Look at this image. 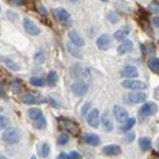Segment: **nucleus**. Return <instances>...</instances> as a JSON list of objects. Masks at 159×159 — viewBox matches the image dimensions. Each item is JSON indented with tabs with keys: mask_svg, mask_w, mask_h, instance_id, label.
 I'll list each match as a JSON object with an SVG mask.
<instances>
[{
	"mask_svg": "<svg viewBox=\"0 0 159 159\" xmlns=\"http://www.w3.org/2000/svg\"><path fill=\"white\" fill-rule=\"evenodd\" d=\"M57 159H69V154H66V153H60Z\"/></svg>",
	"mask_w": 159,
	"mask_h": 159,
	"instance_id": "obj_41",
	"label": "nucleus"
},
{
	"mask_svg": "<svg viewBox=\"0 0 159 159\" xmlns=\"http://www.w3.org/2000/svg\"><path fill=\"white\" fill-rule=\"evenodd\" d=\"M135 124H136V119L135 118H129L124 122V125L121 126V130L122 131H129V130H131L135 126Z\"/></svg>",
	"mask_w": 159,
	"mask_h": 159,
	"instance_id": "obj_23",
	"label": "nucleus"
},
{
	"mask_svg": "<svg viewBox=\"0 0 159 159\" xmlns=\"http://www.w3.org/2000/svg\"><path fill=\"white\" fill-rule=\"evenodd\" d=\"M151 146H152L151 139H148V137H142V139H139V147H141V149H142L143 152L148 151V149L151 148Z\"/></svg>",
	"mask_w": 159,
	"mask_h": 159,
	"instance_id": "obj_21",
	"label": "nucleus"
},
{
	"mask_svg": "<svg viewBox=\"0 0 159 159\" xmlns=\"http://www.w3.org/2000/svg\"><path fill=\"white\" fill-rule=\"evenodd\" d=\"M69 38H70V42H71L75 47H77V48H81V47L84 45L83 38L80 36L76 31H70V32H69Z\"/></svg>",
	"mask_w": 159,
	"mask_h": 159,
	"instance_id": "obj_13",
	"label": "nucleus"
},
{
	"mask_svg": "<svg viewBox=\"0 0 159 159\" xmlns=\"http://www.w3.org/2000/svg\"><path fill=\"white\" fill-rule=\"evenodd\" d=\"M45 126H47V120H45V118H43V116L40 119L36 120V122H34V127L38 129V130L45 129Z\"/></svg>",
	"mask_w": 159,
	"mask_h": 159,
	"instance_id": "obj_30",
	"label": "nucleus"
},
{
	"mask_svg": "<svg viewBox=\"0 0 159 159\" xmlns=\"http://www.w3.org/2000/svg\"><path fill=\"white\" fill-rule=\"evenodd\" d=\"M148 67L153 72H159V59L158 58H152L148 61Z\"/></svg>",
	"mask_w": 159,
	"mask_h": 159,
	"instance_id": "obj_25",
	"label": "nucleus"
},
{
	"mask_svg": "<svg viewBox=\"0 0 159 159\" xmlns=\"http://www.w3.org/2000/svg\"><path fill=\"white\" fill-rule=\"evenodd\" d=\"M127 34H129V27H126L125 30L122 28V30L116 31V32L114 33V38L116 40H120V42H124L125 38L127 37Z\"/></svg>",
	"mask_w": 159,
	"mask_h": 159,
	"instance_id": "obj_20",
	"label": "nucleus"
},
{
	"mask_svg": "<svg viewBox=\"0 0 159 159\" xmlns=\"http://www.w3.org/2000/svg\"><path fill=\"white\" fill-rule=\"evenodd\" d=\"M61 127H62L65 131H67V132H70V134H72V135H77L80 132L79 126H77L74 121H71V120H69V119H61Z\"/></svg>",
	"mask_w": 159,
	"mask_h": 159,
	"instance_id": "obj_7",
	"label": "nucleus"
},
{
	"mask_svg": "<svg viewBox=\"0 0 159 159\" xmlns=\"http://www.w3.org/2000/svg\"><path fill=\"white\" fill-rule=\"evenodd\" d=\"M71 75L76 79H79V81H82L84 79H88L91 75V71L87 66L81 65V64H76L71 67Z\"/></svg>",
	"mask_w": 159,
	"mask_h": 159,
	"instance_id": "obj_1",
	"label": "nucleus"
},
{
	"mask_svg": "<svg viewBox=\"0 0 159 159\" xmlns=\"http://www.w3.org/2000/svg\"><path fill=\"white\" fill-rule=\"evenodd\" d=\"M38 10H39L40 14H43V15H47V9H45L44 6H42V5H38Z\"/></svg>",
	"mask_w": 159,
	"mask_h": 159,
	"instance_id": "obj_40",
	"label": "nucleus"
},
{
	"mask_svg": "<svg viewBox=\"0 0 159 159\" xmlns=\"http://www.w3.org/2000/svg\"><path fill=\"white\" fill-rule=\"evenodd\" d=\"M71 91H72V93H74L75 96L82 97V96H84V94L87 93L88 86H87L83 81H76V82H74V83L71 84Z\"/></svg>",
	"mask_w": 159,
	"mask_h": 159,
	"instance_id": "obj_5",
	"label": "nucleus"
},
{
	"mask_svg": "<svg viewBox=\"0 0 159 159\" xmlns=\"http://www.w3.org/2000/svg\"><path fill=\"white\" fill-rule=\"evenodd\" d=\"M30 82H31V84L37 86V87H43L45 84V80L40 79V77H32L30 80Z\"/></svg>",
	"mask_w": 159,
	"mask_h": 159,
	"instance_id": "obj_29",
	"label": "nucleus"
},
{
	"mask_svg": "<svg viewBox=\"0 0 159 159\" xmlns=\"http://www.w3.org/2000/svg\"><path fill=\"white\" fill-rule=\"evenodd\" d=\"M31 159H38V158H37L36 156H32V157H31Z\"/></svg>",
	"mask_w": 159,
	"mask_h": 159,
	"instance_id": "obj_45",
	"label": "nucleus"
},
{
	"mask_svg": "<svg viewBox=\"0 0 159 159\" xmlns=\"http://www.w3.org/2000/svg\"><path fill=\"white\" fill-rule=\"evenodd\" d=\"M1 110H2V108H0V111H1Z\"/></svg>",
	"mask_w": 159,
	"mask_h": 159,
	"instance_id": "obj_48",
	"label": "nucleus"
},
{
	"mask_svg": "<svg viewBox=\"0 0 159 159\" xmlns=\"http://www.w3.org/2000/svg\"><path fill=\"white\" fill-rule=\"evenodd\" d=\"M7 125H9V120H7V118L0 115V130H1V129H5Z\"/></svg>",
	"mask_w": 159,
	"mask_h": 159,
	"instance_id": "obj_34",
	"label": "nucleus"
},
{
	"mask_svg": "<svg viewBox=\"0 0 159 159\" xmlns=\"http://www.w3.org/2000/svg\"><path fill=\"white\" fill-rule=\"evenodd\" d=\"M37 100H38L37 97L34 94H32V93H26L22 97V102L25 104H33V103H37Z\"/></svg>",
	"mask_w": 159,
	"mask_h": 159,
	"instance_id": "obj_24",
	"label": "nucleus"
},
{
	"mask_svg": "<svg viewBox=\"0 0 159 159\" xmlns=\"http://www.w3.org/2000/svg\"><path fill=\"white\" fill-rule=\"evenodd\" d=\"M44 59H45V57H44V53H43L42 50H39V52L34 55V60H36L37 64H42V62L44 61Z\"/></svg>",
	"mask_w": 159,
	"mask_h": 159,
	"instance_id": "obj_32",
	"label": "nucleus"
},
{
	"mask_svg": "<svg viewBox=\"0 0 159 159\" xmlns=\"http://www.w3.org/2000/svg\"><path fill=\"white\" fill-rule=\"evenodd\" d=\"M69 159H81V154L76 151H72L69 153Z\"/></svg>",
	"mask_w": 159,
	"mask_h": 159,
	"instance_id": "obj_35",
	"label": "nucleus"
},
{
	"mask_svg": "<svg viewBox=\"0 0 159 159\" xmlns=\"http://www.w3.org/2000/svg\"><path fill=\"white\" fill-rule=\"evenodd\" d=\"M0 159H9V158H6V157H4V156H0Z\"/></svg>",
	"mask_w": 159,
	"mask_h": 159,
	"instance_id": "obj_44",
	"label": "nucleus"
},
{
	"mask_svg": "<svg viewBox=\"0 0 159 159\" xmlns=\"http://www.w3.org/2000/svg\"><path fill=\"white\" fill-rule=\"evenodd\" d=\"M84 142L89 146H98L100 143V139L94 134H87L84 136Z\"/></svg>",
	"mask_w": 159,
	"mask_h": 159,
	"instance_id": "obj_18",
	"label": "nucleus"
},
{
	"mask_svg": "<svg viewBox=\"0 0 159 159\" xmlns=\"http://www.w3.org/2000/svg\"><path fill=\"white\" fill-rule=\"evenodd\" d=\"M1 139L7 143V144H16L19 143L21 139L20 132L16 130V129H9L6 131H4L2 136H1Z\"/></svg>",
	"mask_w": 159,
	"mask_h": 159,
	"instance_id": "obj_2",
	"label": "nucleus"
},
{
	"mask_svg": "<svg viewBox=\"0 0 159 159\" xmlns=\"http://www.w3.org/2000/svg\"><path fill=\"white\" fill-rule=\"evenodd\" d=\"M120 74H121V76L129 77V79L131 80L139 76V70H137V67H135V66H132V65H126V66H124V67L121 69Z\"/></svg>",
	"mask_w": 159,
	"mask_h": 159,
	"instance_id": "obj_8",
	"label": "nucleus"
},
{
	"mask_svg": "<svg viewBox=\"0 0 159 159\" xmlns=\"http://www.w3.org/2000/svg\"><path fill=\"white\" fill-rule=\"evenodd\" d=\"M146 98H147V96L143 92H131V93L127 94V100L130 103H135V104L143 103L146 100Z\"/></svg>",
	"mask_w": 159,
	"mask_h": 159,
	"instance_id": "obj_12",
	"label": "nucleus"
},
{
	"mask_svg": "<svg viewBox=\"0 0 159 159\" xmlns=\"http://www.w3.org/2000/svg\"><path fill=\"white\" fill-rule=\"evenodd\" d=\"M158 110V107L156 103H144L139 111V119H143V118H147V116H151L153 115L156 111Z\"/></svg>",
	"mask_w": 159,
	"mask_h": 159,
	"instance_id": "obj_3",
	"label": "nucleus"
},
{
	"mask_svg": "<svg viewBox=\"0 0 159 159\" xmlns=\"http://www.w3.org/2000/svg\"><path fill=\"white\" fill-rule=\"evenodd\" d=\"M27 114H28V116H30V119L32 120H38L40 119L42 116H43V113H42V110L38 109V108H31L28 111H27Z\"/></svg>",
	"mask_w": 159,
	"mask_h": 159,
	"instance_id": "obj_19",
	"label": "nucleus"
},
{
	"mask_svg": "<svg viewBox=\"0 0 159 159\" xmlns=\"http://www.w3.org/2000/svg\"><path fill=\"white\" fill-rule=\"evenodd\" d=\"M12 88H14V89H19V88H20V82H19L17 80H15V81L12 82Z\"/></svg>",
	"mask_w": 159,
	"mask_h": 159,
	"instance_id": "obj_39",
	"label": "nucleus"
},
{
	"mask_svg": "<svg viewBox=\"0 0 159 159\" xmlns=\"http://www.w3.org/2000/svg\"><path fill=\"white\" fill-rule=\"evenodd\" d=\"M4 64L10 69V70H14V71H17L20 67H19V65L15 62V61H12L11 59H7V58H5L4 59Z\"/></svg>",
	"mask_w": 159,
	"mask_h": 159,
	"instance_id": "obj_27",
	"label": "nucleus"
},
{
	"mask_svg": "<svg viewBox=\"0 0 159 159\" xmlns=\"http://www.w3.org/2000/svg\"><path fill=\"white\" fill-rule=\"evenodd\" d=\"M69 1H76V0H69Z\"/></svg>",
	"mask_w": 159,
	"mask_h": 159,
	"instance_id": "obj_46",
	"label": "nucleus"
},
{
	"mask_svg": "<svg viewBox=\"0 0 159 159\" xmlns=\"http://www.w3.org/2000/svg\"><path fill=\"white\" fill-rule=\"evenodd\" d=\"M111 44V38L109 34H102L97 38V47L100 50H107Z\"/></svg>",
	"mask_w": 159,
	"mask_h": 159,
	"instance_id": "obj_11",
	"label": "nucleus"
},
{
	"mask_svg": "<svg viewBox=\"0 0 159 159\" xmlns=\"http://www.w3.org/2000/svg\"><path fill=\"white\" fill-rule=\"evenodd\" d=\"M89 107H91V103H89V102H87V103L82 107V109H81V114H82V115H86V114H87V111H88V109H89Z\"/></svg>",
	"mask_w": 159,
	"mask_h": 159,
	"instance_id": "obj_36",
	"label": "nucleus"
},
{
	"mask_svg": "<svg viewBox=\"0 0 159 159\" xmlns=\"http://www.w3.org/2000/svg\"><path fill=\"white\" fill-rule=\"evenodd\" d=\"M67 50H69V53H70L71 55H74L75 58H79V59L82 58V53L77 49V47H75L72 43H69V44H67Z\"/></svg>",
	"mask_w": 159,
	"mask_h": 159,
	"instance_id": "obj_22",
	"label": "nucleus"
},
{
	"mask_svg": "<svg viewBox=\"0 0 159 159\" xmlns=\"http://www.w3.org/2000/svg\"><path fill=\"white\" fill-rule=\"evenodd\" d=\"M103 153L105 156H119L121 153V148L118 144H109L103 148Z\"/></svg>",
	"mask_w": 159,
	"mask_h": 159,
	"instance_id": "obj_16",
	"label": "nucleus"
},
{
	"mask_svg": "<svg viewBox=\"0 0 159 159\" xmlns=\"http://www.w3.org/2000/svg\"><path fill=\"white\" fill-rule=\"evenodd\" d=\"M149 10L153 11V12H159V4H157V2H152V4L149 5Z\"/></svg>",
	"mask_w": 159,
	"mask_h": 159,
	"instance_id": "obj_37",
	"label": "nucleus"
},
{
	"mask_svg": "<svg viewBox=\"0 0 159 159\" xmlns=\"http://www.w3.org/2000/svg\"><path fill=\"white\" fill-rule=\"evenodd\" d=\"M107 19L110 21L111 23H115V22H118V20H119V16H118L115 12H109V14L107 15Z\"/></svg>",
	"mask_w": 159,
	"mask_h": 159,
	"instance_id": "obj_33",
	"label": "nucleus"
},
{
	"mask_svg": "<svg viewBox=\"0 0 159 159\" xmlns=\"http://www.w3.org/2000/svg\"><path fill=\"white\" fill-rule=\"evenodd\" d=\"M113 111H114L115 119L118 120L119 122H125L126 120L129 119V113H127V110H126L125 108L120 107V105H115L114 109H113Z\"/></svg>",
	"mask_w": 159,
	"mask_h": 159,
	"instance_id": "obj_9",
	"label": "nucleus"
},
{
	"mask_svg": "<svg viewBox=\"0 0 159 159\" xmlns=\"http://www.w3.org/2000/svg\"><path fill=\"white\" fill-rule=\"evenodd\" d=\"M54 15H55V17H57L60 22H62V23H66V22L70 21V14H69L65 9H62V7L55 9V10H54Z\"/></svg>",
	"mask_w": 159,
	"mask_h": 159,
	"instance_id": "obj_14",
	"label": "nucleus"
},
{
	"mask_svg": "<svg viewBox=\"0 0 159 159\" xmlns=\"http://www.w3.org/2000/svg\"><path fill=\"white\" fill-rule=\"evenodd\" d=\"M102 125H103L104 130H105V131H108V132L113 131V129H114L113 120H111V118H110V115H109V113H108V111H105V113L102 115Z\"/></svg>",
	"mask_w": 159,
	"mask_h": 159,
	"instance_id": "obj_15",
	"label": "nucleus"
},
{
	"mask_svg": "<svg viewBox=\"0 0 159 159\" xmlns=\"http://www.w3.org/2000/svg\"><path fill=\"white\" fill-rule=\"evenodd\" d=\"M49 153H50V146L48 143H43L40 146V156L43 158H47L49 156Z\"/></svg>",
	"mask_w": 159,
	"mask_h": 159,
	"instance_id": "obj_28",
	"label": "nucleus"
},
{
	"mask_svg": "<svg viewBox=\"0 0 159 159\" xmlns=\"http://www.w3.org/2000/svg\"><path fill=\"white\" fill-rule=\"evenodd\" d=\"M122 87L124 88H127V89H134V91H139V89H144L147 86L144 82L139 81V80H125L122 83Z\"/></svg>",
	"mask_w": 159,
	"mask_h": 159,
	"instance_id": "obj_4",
	"label": "nucleus"
},
{
	"mask_svg": "<svg viewBox=\"0 0 159 159\" xmlns=\"http://www.w3.org/2000/svg\"><path fill=\"white\" fill-rule=\"evenodd\" d=\"M102 1H105V2H107V1H108V0H102Z\"/></svg>",
	"mask_w": 159,
	"mask_h": 159,
	"instance_id": "obj_47",
	"label": "nucleus"
},
{
	"mask_svg": "<svg viewBox=\"0 0 159 159\" xmlns=\"http://www.w3.org/2000/svg\"><path fill=\"white\" fill-rule=\"evenodd\" d=\"M153 25H154L156 27H159V16L153 17Z\"/></svg>",
	"mask_w": 159,
	"mask_h": 159,
	"instance_id": "obj_42",
	"label": "nucleus"
},
{
	"mask_svg": "<svg viewBox=\"0 0 159 159\" xmlns=\"http://www.w3.org/2000/svg\"><path fill=\"white\" fill-rule=\"evenodd\" d=\"M125 139H126L127 142H131V141H134V139H135V134H134V132H129V134L126 135Z\"/></svg>",
	"mask_w": 159,
	"mask_h": 159,
	"instance_id": "obj_38",
	"label": "nucleus"
},
{
	"mask_svg": "<svg viewBox=\"0 0 159 159\" xmlns=\"http://www.w3.org/2000/svg\"><path fill=\"white\" fill-rule=\"evenodd\" d=\"M10 2L11 4H15V5H20L21 2H22V0H10Z\"/></svg>",
	"mask_w": 159,
	"mask_h": 159,
	"instance_id": "obj_43",
	"label": "nucleus"
},
{
	"mask_svg": "<svg viewBox=\"0 0 159 159\" xmlns=\"http://www.w3.org/2000/svg\"><path fill=\"white\" fill-rule=\"evenodd\" d=\"M99 110L98 109H92L88 115H87V122L92 127H98L99 125Z\"/></svg>",
	"mask_w": 159,
	"mask_h": 159,
	"instance_id": "obj_10",
	"label": "nucleus"
},
{
	"mask_svg": "<svg viewBox=\"0 0 159 159\" xmlns=\"http://www.w3.org/2000/svg\"><path fill=\"white\" fill-rule=\"evenodd\" d=\"M57 81H58V74H57L55 71H50V72L48 74V76H47V82H48V84H49V86H54V84L57 83Z\"/></svg>",
	"mask_w": 159,
	"mask_h": 159,
	"instance_id": "obj_26",
	"label": "nucleus"
},
{
	"mask_svg": "<svg viewBox=\"0 0 159 159\" xmlns=\"http://www.w3.org/2000/svg\"><path fill=\"white\" fill-rule=\"evenodd\" d=\"M67 142H69V136L66 134H61L59 137H58V144H60V146H64Z\"/></svg>",
	"mask_w": 159,
	"mask_h": 159,
	"instance_id": "obj_31",
	"label": "nucleus"
},
{
	"mask_svg": "<svg viewBox=\"0 0 159 159\" xmlns=\"http://www.w3.org/2000/svg\"><path fill=\"white\" fill-rule=\"evenodd\" d=\"M132 47H134V44H132L131 40H124L119 47H118V53L119 54H126V53L131 52Z\"/></svg>",
	"mask_w": 159,
	"mask_h": 159,
	"instance_id": "obj_17",
	"label": "nucleus"
},
{
	"mask_svg": "<svg viewBox=\"0 0 159 159\" xmlns=\"http://www.w3.org/2000/svg\"><path fill=\"white\" fill-rule=\"evenodd\" d=\"M157 4H159V0H158V1H157Z\"/></svg>",
	"mask_w": 159,
	"mask_h": 159,
	"instance_id": "obj_49",
	"label": "nucleus"
},
{
	"mask_svg": "<svg viewBox=\"0 0 159 159\" xmlns=\"http://www.w3.org/2000/svg\"><path fill=\"white\" fill-rule=\"evenodd\" d=\"M23 27H25L26 32H27L28 34H31V36H38L40 33L39 27H38L33 21L31 20V19H28V17L23 19Z\"/></svg>",
	"mask_w": 159,
	"mask_h": 159,
	"instance_id": "obj_6",
	"label": "nucleus"
}]
</instances>
